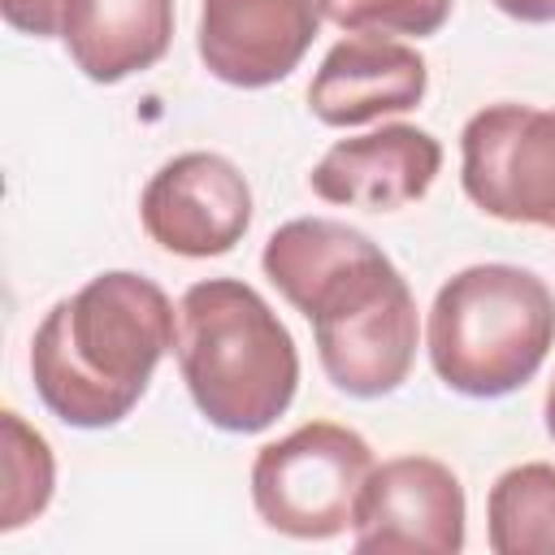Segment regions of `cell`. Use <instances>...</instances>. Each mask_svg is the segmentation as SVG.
<instances>
[{"mask_svg":"<svg viewBox=\"0 0 555 555\" xmlns=\"http://www.w3.org/2000/svg\"><path fill=\"white\" fill-rule=\"evenodd\" d=\"M264 278L304 312L317 360L351 399L395 395L416 364V299L395 260L356 225L295 217L264 238Z\"/></svg>","mask_w":555,"mask_h":555,"instance_id":"obj_1","label":"cell"},{"mask_svg":"<svg viewBox=\"0 0 555 555\" xmlns=\"http://www.w3.org/2000/svg\"><path fill=\"white\" fill-rule=\"evenodd\" d=\"M178 308L130 269L95 273L56 299L30 338V382L43 408L69 429H113L139 399L165 351H173Z\"/></svg>","mask_w":555,"mask_h":555,"instance_id":"obj_2","label":"cell"},{"mask_svg":"<svg viewBox=\"0 0 555 555\" xmlns=\"http://www.w3.org/2000/svg\"><path fill=\"white\" fill-rule=\"evenodd\" d=\"M173 356L195 412L221 434L269 429L299 390L291 330L238 278H204L182 291Z\"/></svg>","mask_w":555,"mask_h":555,"instance_id":"obj_3","label":"cell"},{"mask_svg":"<svg viewBox=\"0 0 555 555\" xmlns=\"http://www.w3.org/2000/svg\"><path fill=\"white\" fill-rule=\"evenodd\" d=\"M555 347V295L520 264H468L451 273L425 321L438 382L464 399H503L538 377Z\"/></svg>","mask_w":555,"mask_h":555,"instance_id":"obj_4","label":"cell"},{"mask_svg":"<svg viewBox=\"0 0 555 555\" xmlns=\"http://www.w3.org/2000/svg\"><path fill=\"white\" fill-rule=\"evenodd\" d=\"M373 473V447L334 421H308L251 460L256 516L286 538L325 542L356 520V499Z\"/></svg>","mask_w":555,"mask_h":555,"instance_id":"obj_5","label":"cell"},{"mask_svg":"<svg viewBox=\"0 0 555 555\" xmlns=\"http://www.w3.org/2000/svg\"><path fill=\"white\" fill-rule=\"evenodd\" d=\"M460 186L494 221L555 230V108L486 104L460 130Z\"/></svg>","mask_w":555,"mask_h":555,"instance_id":"obj_6","label":"cell"},{"mask_svg":"<svg viewBox=\"0 0 555 555\" xmlns=\"http://www.w3.org/2000/svg\"><path fill=\"white\" fill-rule=\"evenodd\" d=\"M351 529L360 555H460L468 499L442 460L395 455L364 477Z\"/></svg>","mask_w":555,"mask_h":555,"instance_id":"obj_7","label":"cell"},{"mask_svg":"<svg viewBox=\"0 0 555 555\" xmlns=\"http://www.w3.org/2000/svg\"><path fill=\"white\" fill-rule=\"evenodd\" d=\"M139 221L160 251L186 260L225 256L251 225V186L221 152H182L147 178Z\"/></svg>","mask_w":555,"mask_h":555,"instance_id":"obj_8","label":"cell"},{"mask_svg":"<svg viewBox=\"0 0 555 555\" xmlns=\"http://www.w3.org/2000/svg\"><path fill=\"white\" fill-rule=\"evenodd\" d=\"M325 17L330 0H204L195 48L217 82L260 91L299 69Z\"/></svg>","mask_w":555,"mask_h":555,"instance_id":"obj_9","label":"cell"},{"mask_svg":"<svg viewBox=\"0 0 555 555\" xmlns=\"http://www.w3.org/2000/svg\"><path fill=\"white\" fill-rule=\"evenodd\" d=\"M442 169V143L408 121H390L382 130L338 139L308 173L312 195L343 208L395 212L416 204Z\"/></svg>","mask_w":555,"mask_h":555,"instance_id":"obj_10","label":"cell"},{"mask_svg":"<svg viewBox=\"0 0 555 555\" xmlns=\"http://www.w3.org/2000/svg\"><path fill=\"white\" fill-rule=\"evenodd\" d=\"M429 91V65L412 43L386 35L338 39L308 82V108L321 126L347 130L408 113Z\"/></svg>","mask_w":555,"mask_h":555,"instance_id":"obj_11","label":"cell"},{"mask_svg":"<svg viewBox=\"0 0 555 555\" xmlns=\"http://www.w3.org/2000/svg\"><path fill=\"white\" fill-rule=\"evenodd\" d=\"M61 43L82 78L113 87L169 52L173 0H65Z\"/></svg>","mask_w":555,"mask_h":555,"instance_id":"obj_12","label":"cell"},{"mask_svg":"<svg viewBox=\"0 0 555 555\" xmlns=\"http://www.w3.org/2000/svg\"><path fill=\"white\" fill-rule=\"evenodd\" d=\"M486 542L494 555H555V464L529 460L494 477Z\"/></svg>","mask_w":555,"mask_h":555,"instance_id":"obj_13","label":"cell"},{"mask_svg":"<svg viewBox=\"0 0 555 555\" xmlns=\"http://www.w3.org/2000/svg\"><path fill=\"white\" fill-rule=\"evenodd\" d=\"M4 425V503H0V529L13 533L26 520H35L52 503L56 464L52 447L39 429H30L13 408L0 416Z\"/></svg>","mask_w":555,"mask_h":555,"instance_id":"obj_14","label":"cell"},{"mask_svg":"<svg viewBox=\"0 0 555 555\" xmlns=\"http://www.w3.org/2000/svg\"><path fill=\"white\" fill-rule=\"evenodd\" d=\"M455 0H330V22L347 35L429 39L447 26Z\"/></svg>","mask_w":555,"mask_h":555,"instance_id":"obj_15","label":"cell"},{"mask_svg":"<svg viewBox=\"0 0 555 555\" xmlns=\"http://www.w3.org/2000/svg\"><path fill=\"white\" fill-rule=\"evenodd\" d=\"M0 9H4V22L22 35H35V39L61 35L65 0H0Z\"/></svg>","mask_w":555,"mask_h":555,"instance_id":"obj_16","label":"cell"},{"mask_svg":"<svg viewBox=\"0 0 555 555\" xmlns=\"http://www.w3.org/2000/svg\"><path fill=\"white\" fill-rule=\"evenodd\" d=\"M490 4L516 22H533V26L555 22V0H490Z\"/></svg>","mask_w":555,"mask_h":555,"instance_id":"obj_17","label":"cell"},{"mask_svg":"<svg viewBox=\"0 0 555 555\" xmlns=\"http://www.w3.org/2000/svg\"><path fill=\"white\" fill-rule=\"evenodd\" d=\"M542 421H546V434L555 438V377L546 386V399H542Z\"/></svg>","mask_w":555,"mask_h":555,"instance_id":"obj_18","label":"cell"}]
</instances>
